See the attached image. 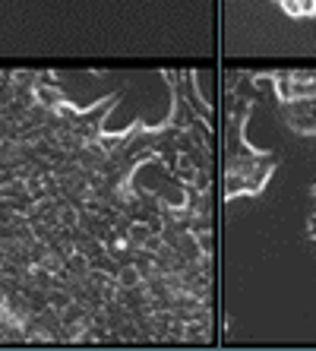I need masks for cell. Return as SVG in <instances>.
Returning <instances> with one entry per match:
<instances>
[{
  "label": "cell",
  "instance_id": "ba28073f",
  "mask_svg": "<svg viewBox=\"0 0 316 351\" xmlns=\"http://www.w3.org/2000/svg\"><path fill=\"white\" fill-rule=\"evenodd\" d=\"M304 7V16H316V0H297Z\"/></svg>",
  "mask_w": 316,
  "mask_h": 351
},
{
  "label": "cell",
  "instance_id": "5b68a950",
  "mask_svg": "<svg viewBox=\"0 0 316 351\" xmlns=\"http://www.w3.org/2000/svg\"><path fill=\"white\" fill-rule=\"evenodd\" d=\"M139 282H143V276H139V269L133 266V263H127V266L117 269V285L121 288H136Z\"/></svg>",
  "mask_w": 316,
  "mask_h": 351
},
{
  "label": "cell",
  "instance_id": "6da1fadb",
  "mask_svg": "<svg viewBox=\"0 0 316 351\" xmlns=\"http://www.w3.org/2000/svg\"><path fill=\"white\" fill-rule=\"evenodd\" d=\"M276 158H266V162L256 168L253 174H225V199H234V196H256L263 193V187H266L269 174L276 171Z\"/></svg>",
  "mask_w": 316,
  "mask_h": 351
},
{
  "label": "cell",
  "instance_id": "52a82bcc",
  "mask_svg": "<svg viewBox=\"0 0 316 351\" xmlns=\"http://www.w3.org/2000/svg\"><path fill=\"white\" fill-rule=\"evenodd\" d=\"M278 7H282L284 13H288V16H294V19L304 16V7H300L297 0H278Z\"/></svg>",
  "mask_w": 316,
  "mask_h": 351
},
{
  "label": "cell",
  "instance_id": "3957f363",
  "mask_svg": "<svg viewBox=\"0 0 316 351\" xmlns=\"http://www.w3.org/2000/svg\"><path fill=\"white\" fill-rule=\"evenodd\" d=\"M269 80H272V86H276V95H278V101H282V105L294 101V80H291V73H272Z\"/></svg>",
  "mask_w": 316,
  "mask_h": 351
},
{
  "label": "cell",
  "instance_id": "277c9868",
  "mask_svg": "<svg viewBox=\"0 0 316 351\" xmlns=\"http://www.w3.org/2000/svg\"><path fill=\"white\" fill-rule=\"evenodd\" d=\"M64 263H66V269L73 272V276H80V278H86V276H89V269H92L89 256L82 254V250H73V254H66Z\"/></svg>",
  "mask_w": 316,
  "mask_h": 351
},
{
  "label": "cell",
  "instance_id": "7a4b0ae2",
  "mask_svg": "<svg viewBox=\"0 0 316 351\" xmlns=\"http://www.w3.org/2000/svg\"><path fill=\"white\" fill-rule=\"evenodd\" d=\"M32 98H35V101H38L41 108H48V111H57V108H60V105H66L64 92L57 89V86H38V82H35Z\"/></svg>",
  "mask_w": 316,
  "mask_h": 351
},
{
  "label": "cell",
  "instance_id": "8992f818",
  "mask_svg": "<svg viewBox=\"0 0 316 351\" xmlns=\"http://www.w3.org/2000/svg\"><path fill=\"white\" fill-rule=\"evenodd\" d=\"M196 237V247H199V254L203 256H215V237L212 231H190Z\"/></svg>",
  "mask_w": 316,
  "mask_h": 351
}]
</instances>
